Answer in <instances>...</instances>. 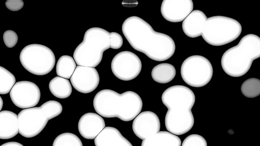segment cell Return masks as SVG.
<instances>
[{
	"label": "cell",
	"mask_w": 260,
	"mask_h": 146,
	"mask_svg": "<svg viewBox=\"0 0 260 146\" xmlns=\"http://www.w3.org/2000/svg\"><path fill=\"white\" fill-rule=\"evenodd\" d=\"M122 31L131 46L157 61L166 60L175 53V43L169 35L154 31L151 26L139 17L126 18Z\"/></svg>",
	"instance_id": "cell-1"
},
{
	"label": "cell",
	"mask_w": 260,
	"mask_h": 146,
	"mask_svg": "<svg viewBox=\"0 0 260 146\" xmlns=\"http://www.w3.org/2000/svg\"><path fill=\"white\" fill-rule=\"evenodd\" d=\"M93 105L101 117H117L127 122L134 119L140 113L143 102L140 96L134 91L119 94L110 89H104L96 94Z\"/></svg>",
	"instance_id": "cell-2"
},
{
	"label": "cell",
	"mask_w": 260,
	"mask_h": 146,
	"mask_svg": "<svg viewBox=\"0 0 260 146\" xmlns=\"http://www.w3.org/2000/svg\"><path fill=\"white\" fill-rule=\"evenodd\" d=\"M259 56V37L254 34H248L241 39L237 45L223 53L221 64L227 75L239 77L248 72L253 61Z\"/></svg>",
	"instance_id": "cell-3"
},
{
	"label": "cell",
	"mask_w": 260,
	"mask_h": 146,
	"mask_svg": "<svg viewBox=\"0 0 260 146\" xmlns=\"http://www.w3.org/2000/svg\"><path fill=\"white\" fill-rule=\"evenodd\" d=\"M110 33L100 27H92L84 33L83 41L75 49L73 58L78 66L95 67L109 49Z\"/></svg>",
	"instance_id": "cell-4"
},
{
	"label": "cell",
	"mask_w": 260,
	"mask_h": 146,
	"mask_svg": "<svg viewBox=\"0 0 260 146\" xmlns=\"http://www.w3.org/2000/svg\"><path fill=\"white\" fill-rule=\"evenodd\" d=\"M241 32V25L237 20L223 16H214L207 18L201 35L208 44L220 46L235 41Z\"/></svg>",
	"instance_id": "cell-5"
},
{
	"label": "cell",
	"mask_w": 260,
	"mask_h": 146,
	"mask_svg": "<svg viewBox=\"0 0 260 146\" xmlns=\"http://www.w3.org/2000/svg\"><path fill=\"white\" fill-rule=\"evenodd\" d=\"M19 59L26 70L38 76L49 73L55 63L53 51L47 46L37 44L24 47L20 53Z\"/></svg>",
	"instance_id": "cell-6"
},
{
	"label": "cell",
	"mask_w": 260,
	"mask_h": 146,
	"mask_svg": "<svg viewBox=\"0 0 260 146\" xmlns=\"http://www.w3.org/2000/svg\"><path fill=\"white\" fill-rule=\"evenodd\" d=\"M19 133L26 138L38 135L48 121L57 115L44 103L40 107H33L21 111L17 115Z\"/></svg>",
	"instance_id": "cell-7"
},
{
	"label": "cell",
	"mask_w": 260,
	"mask_h": 146,
	"mask_svg": "<svg viewBox=\"0 0 260 146\" xmlns=\"http://www.w3.org/2000/svg\"><path fill=\"white\" fill-rule=\"evenodd\" d=\"M213 67L206 57L192 55L186 58L180 69L183 80L189 86L201 87L206 85L213 76Z\"/></svg>",
	"instance_id": "cell-8"
},
{
	"label": "cell",
	"mask_w": 260,
	"mask_h": 146,
	"mask_svg": "<svg viewBox=\"0 0 260 146\" xmlns=\"http://www.w3.org/2000/svg\"><path fill=\"white\" fill-rule=\"evenodd\" d=\"M161 100L168 111L181 114L191 111L196 97L193 91L183 85H175L166 89L161 95Z\"/></svg>",
	"instance_id": "cell-9"
},
{
	"label": "cell",
	"mask_w": 260,
	"mask_h": 146,
	"mask_svg": "<svg viewBox=\"0 0 260 146\" xmlns=\"http://www.w3.org/2000/svg\"><path fill=\"white\" fill-rule=\"evenodd\" d=\"M111 70L118 79L125 81L136 78L140 73L142 62L133 52L124 51L117 53L113 58Z\"/></svg>",
	"instance_id": "cell-10"
},
{
	"label": "cell",
	"mask_w": 260,
	"mask_h": 146,
	"mask_svg": "<svg viewBox=\"0 0 260 146\" xmlns=\"http://www.w3.org/2000/svg\"><path fill=\"white\" fill-rule=\"evenodd\" d=\"M13 103L21 108H28L37 105L40 99L41 92L34 83L22 81L15 83L10 91Z\"/></svg>",
	"instance_id": "cell-11"
},
{
	"label": "cell",
	"mask_w": 260,
	"mask_h": 146,
	"mask_svg": "<svg viewBox=\"0 0 260 146\" xmlns=\"http://www.w3.org/2000/svg\"><path fill=\"white\" fill-rule=\"evenodd\" d=\"M70 81L72 85L77 91L87 94L97 88L100 83V76L94 67L78 65Z\"/></svg>",
	"instance_id": "cell-12"
},
{
	"label": "cell",
	"mask_w": 260,
	"mask_h": 146,
	"mask_svg": "<svg viewBox=\"0 0 260 146\" xmlns=\"http://www.w3.org/2000/svg\"><path fill=\"white\" fill-rule=\"evenodd\" d=\"M193 2L191 0H164L160 12L163 17L171 22H179L192 11Z\"/></svg>",
	"instance_id": "cell-13"
},
{
	"label": "cell",
	"mask_w": 260,
	"mask_h": 146,
	"mask_svg": "<svg viewBox=\"0 0 260 146\" xmlns=\"http://www.w3.org/2000/svg\"><path fill=\"white\" fill-rule=\"evenodd\" d=\"M160 123L156 114L151 111L140 113L134 119L132 129L140 139H144L159 132Z\"/></svg>",
	"instance_id": "cell-14"
},
{
	"label": "cell",
	"mask_w": 260,
	"mask_h": 146,
	"mask_svg": "<svg viewBox=\"0 0 260 146\" xmlns=\"http://www.w3.org/2000/svg\"><path fill=\"white\" fill-rule=\"evenodd\" d=\"M165 126L168 131L177 135L188 132L194 124V118L191 111L177 114L168 110L165 116Z\"/></svg>",
	"instance_id": "cell-15"
},
{
	"label": "cell",
	"mask_w": 260,
	"mask_h": 146,
	"mask_svg": "<svg viewBox=\"0 0 260 146\" xmlns=\"http://www.w3.org/2000/svg\"><path fill=\"white\" fill-rule=\"evenodd\" d=\"M105 127L104 119L94 113H87L81 116L78 128L81 135L85 139H94Z\"/></svg>",
	"instance_id": "cell-16"
},
{
	"label": "cell",
	"mask_w": 260,
	"mask_h": 146,
	"mask_svg": "<svg viewBox=\"0 0 260 146\" xmlns=\"http://www.w3.org/2000/svg\"><path fill=\"white\" fill-rule=\"evenodd\" d=\"M207 19L206 15L200 10L192 11L183 21L182 30L188 37L197 38L201 35Z\"/></svg>",
	"instance_id": "cell-17"
},
{
	"label": "cell",
	"mask_w": 260,
	"mask_h": 146,
	"mask_svg": "<svg viewBox=\"0 0 260 146\" xmlns=\"http://www.w3.org/2000/svg\"><path fill=\"white\" fill-rule=\"evenodd\" d=\"M95 146H133L116 128L105 127L94 138Z\"/></svg>",
	"instance_id": "cell-18"
},
{
	"label": "cell",
	"mask_w": 260,
	"mask_h": 146,
	"mask_svg": "<svg viewBox=\"0 0 260 146\" xmlns=\"http://www.w3.org/2000/svg\"><path fill=\"white\" fill-rule=\"evenodd\" d=\"M19 132L17 115L10 111L0 112V139L13 138Z\"/></svg>",
	"instance_id": "cell-19"
},
{
	"label": "cell",
	"mask_w": 260,
	"mask_h": 146,
	"mask_svg": "<svg viewBox=\"0 0 260 146\" xmlns=\"http://www.w3.org/2000/svg\"><path fill=\"white\" fill-rule=\"evenodd\" d=\"M181 140L177 135L161 131L143 140L141 146H181Z\"/></svg>",
	"instance_id": "cell-20"
},
{
	"label": "cell",
	"mask_w": 260,
	"mask_h": 146,
	"mask_svg": "<svg viewBox=\"0 0 260 146\" xmlns=\"http://www.w3.org/2000/svg\"><path fill=\"white\" fill-rule=\"evenodd\" d=\"M176 74L175 67L171 64L162 63L155 65L151 71L153 80L160 84L168 83L172 81Z\"/></svg>",
	"instance_id": "cell-21"
},
{
	"label": "cell",
	"mask_w": 260,
	"mask_h": 146,
	"mask_svg": "<svg viewBox=\"0 0 260 146\" xmlns=\"http://www.w3.org/2000/svg\"><path fill=\"white\" fill-rule=\"evenodd\" d=\"M49 88L55 97L61 99L68 98L72 92L70 81L58 76L54 77L50 81Z\"/></svg>",
	"instance_id": "cell-22"
},
{
	"label": "cell",
	"mask_w": 260,
	"mask_h": 146,
	"mask_svg": "<svg viewBox=\"0 0 260 146\" xmlns=\"http://www.w3.org/2000/svg\"><path fill=\"white\" fill-rule=\"evenodd\" d=\"M76 67L74 58L69 55H62L58 60L56 72L58 77L70 79Z\"/></svg>",
	"instance_id": "cell-23"
},
{
	"label": "cell",
	"mask_w": 260,
	"mask_h": 146,
	"mask_svg": "<svg viewBox=\"0 0 260 146\" xmlns=\"http://www.w3.org/2000/svg\"><path fill=\"white\" fill-rule=\"evenodd\" d=\"M242 94L248 98H254L260 94V80L255 78H249L241 86Z\"/></svg>",
	"instance_id": "cell-24"
},
{
	"label": "cell",
	"mask_w": 260,
	"mask_h": 146,
	"mask_svg": "<svg viewBox=\"0 0 260 146\" xmlns=\"http://www.w3.org/2000/svg\"><path fill=\"white\" fill-rule=\"evenodd\" d=\"M15 83L16 79L12 73L0 66V94L10 92Z\"/></svg>",
	"instance_id": "cell-25"
},
{
	"label": "cell",
	"mask_w": 260,
	"mask_h": 146,
	"mask_svg": "<svg viewBox=\"0 0 260 146\" xmlns=\"http://www.w3.org/2000/svg\"><path fill=\"white\" fill-rule=\"evenodd\" d=\"M52 146H83V144L76 135L66 132L58 135L54 140Z\"/></svg>",
	"instance_id": "cell-26"
},
{
	"label": "cell",
	"mask_w": 260,
	"mask_h": 146,
	"mask_svg": "<svg viewBox=\"0 0 260 146\" xmlns=\"http://www.w3.org/2000/svg\"><path fill=\"white\" fill-rule=\"evenodd\" d=\"M181 146H207L206 139L201 135L192 134L187 136Z\"/></svg>",
	"instance_id": "cell-27"
},
{
	"label": "cell",
	"mask_w": 260,
	"mask_h": 146,
	"mask_svg": "<svg viewBox=\"0 0 260 146\" xmlns=\"http://www.w3.org/2000/svg\"><path fill=\"white\" fill-rule=\"evenodd\" d=\"M3 37L5 45L9 48L14 47L17 44L18 40L16 32L12 30L5 31Z\"/></svg>",
	"instance_id": "cell-28"
},
{
	"label": "cell",
	"mask_w": 260,
	"mask_h": 146,
	"mask_svg": "<svg viewBox=\"0 0 260 146\" xmlns=\"http://www.w3.org/2000/svg\"><path fill=\"white\" fill-rule=\"evenodd\" d=\"M123 45V39L121 35L117 32L110 33V46L113 49H118Z\"/></svg>",
	"instance_id": "cell-29"
},
{
	"label": "cell",
	"mask_w": 260,
	"mask_h": 146,
	"mask_svg": "<svg viewBox=\"0 0 260 146\" xmlns=\"http://www.w3.org/2000/svg\"><path fill=\"white\" fill-rule=\"evenodd\" d=\"M5 5L10 11H17L22 8L24 2L22 0H7Z\"/></svg>",
	"instance_id": "cell-30"
},
{
	"label": "cell",
	"mask_w": 260,
	"mask_h": 146,
	"mask_svg": "<svg viewBox=\"0 0 260 146\" xmlns=\"http://www.w3.org/2000/svg\"><path fill=\"white\" fill-rule=\"evenodd\" d=\"M0 146H24L19 142L16 141H10L3 143Z\"/></svg>",
	"instance_id": "cell-31"
},
{
	"label": "cell",
	"mask_w": 260,
	"mask_h": 146,
	"mask_svg": "<svg viewBox=\"0 0 260 146\" xmlns=\"http://www.w3.org/2000/svg\"><path fill=\"white\" fill-rule=\"evenodd\" d=\"M3 100L0 96V112L3 108Z\"/></svg>",
	"instance_id": "cell-32"
}]
</instances>
